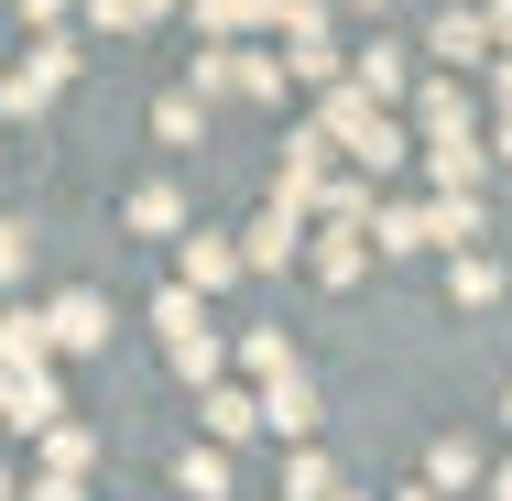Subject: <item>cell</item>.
<instances>
[{
  "mask_svg": "<svg viewBox=\"0 0 512 501\" xmlns=\"http://www.w3.org/2000/svg\"><path fill=\"white\" fill-rule=\"evenodd\" d=\"M425 480H436V491H469V480H480L469 436H436V447H425Z\"/></svg>",
  "mask_w": 512,
  "mask_h": 501,
  "instance_id": "8fae6325",
  "label": "cell"
},
{
  "mask_svg": "<svg viewBox=\"0 0 512 501\" xmlns=\"http://www.w3.org/2000/svg\"><path fill=\"white\" fill-rule=\"evenodd\" d=\"M175 371H186V382H207V371H218V327H197V338H175Z\"/></svg>",
  "mask_w": 512,
  "mask_h": 501,
  "instance_id": "d6986e66",
  "label": "cell"
},
{
  "mask_svg": "<svg viewBox=\"0 0 512 501\" xmlns=\"http://www.w3.org/2000/svg\"><path fill=\"white\" fill-rule=\"evenodd\" d=\"M414 501H436V491H414Z\"/></svg>",
  "mask_w": 512,
  "mask_h": 501,
  "instance_id": "1f68e13d",
  "label": "cell"
},
{
  "mask_svg": "<svg viewBox=\"0 0 512 501\" xmlns=\"http://www.w3.org/2000/svg\"><path fill=\"white\" fill-rule=\"evenodd\" d=\"M142 11H164V0H142Z\"/></svg>",
  "mask_w": 512,
  "mask_h": 501,
  "instance_id": "f1b7e54d",
  "label": "cell"
},
{
  "mask_svg": "<svg viewBox=\"0 0 512 501\" xmlns=\"http://www.w3.org/2000/svg\"><path fill=\"white\" fill-rule=\"evenodd\" d=\"M502 425H512V393H502Z\"/></svg>",
  "mask_w": 512,
  "mask_h": 501,
  "instance_id": "83f0119b",
  "label": "cell"
},
{
  "mask_svg": "<svg viewBox=\"0 0 512 501\" xmlns=\"http://www.w3.org/2000/svg\"><path fill=\"white\" fill-rule=\"evenodd\" d=\"M491 33H512V0H491Z\"/></svg>",
  "mask_w": 512,
  "mask_h": 501,
  "instance_id": "d4e9b609",
  "label": "cell"
},
{
  "mask_svg": "<svg viewBox=\"0 0 512 501\" xmlns=\"http://www.w3.org/2000/svg\"><path fill=\"white\" fill-rule=\"evenodd\" d=\"M327 142H338L349 164H371V175H393V164L414 153V142H404V120H382L360 88H338V99H327Z\"/></svg>",
  "mask_w": 512,
  "mask_h": 501,
  "instance_id": "6da1fadb",
  "label": "cell"
},
{
  "mask_svg": "<svg viewBox=\"0 0 512 501\" xmlns=\"http://www.w3.org/2000/svg\"><path fill=\"white\" fill-rule=\"evenodd\" d=\"M22 501H88V491H77V480H33Z\"/></svg>",
  "mask_w": 512,
  "mask_h": 501,
  "instance_id": "603a6c76",
  "label": "cell"
},
{
  "mask_svg": "<svg viewBox=\"0 0 512 501\" xmlns=\"http://www.w3.org/2000/svg\"><path fill=\"white\" fill-rule=\"evenodd\" d=\"M436 55H447V66H480V55H491V22H480V11H447V22H436Z\"/></svg>",
  "mask_w": 512,
  "mask_h": 501,
  "instance_id": "ba28073f",
  "label": "cell"
},
{
  "mask_svg": "<svg viewBox=\"0 0 512 501\" xmlns=\"http://www.w3.org/2000/svg\"><path fill=\"white\" fill-rule=\"evenodd\" d=\"M480 164H491V153H480L469 131H447V142H425V175H436L447 197H469V186H480Z\"/></svg>",
  "mask_w": 512,
  "mask_h": 501,
  "instance_id": "5b68a950",
  "label": "cell"
},
{
  "mask_svg": "<svg viewBox=\"0 0 512 501\" xmlns=\"http://www.w3.org/2000/svg\"><path fill=\"white\" fill-rule=\"evenodd\" d=\"M22 262H33V229H22V218H0V284H11Z\"/></svg>",
  "mask_w": 512,
  "mask_h": 501,
  "instance_id": "44dd1931",
  "label": "cell"
},
{
  "mask_svg": "<svg viewBox=\"0 0 512 501\" xmlns=\"http://www.w3.org/2000/svg\"><path fill=\"white\" fill-rule=\"evenodd\" d=\"M131 229H186V197H175V186H142V197H131Z\"/></svg>",
  "mask_w": 512,
  "mask_h": 501,
  "instance_id": "2e32d148",
  "label": "cell"
},
{
  "mask_svg": "<svg viewBox=\"0 0 512 501\" xmlns=\"http://www.w3.org/2000/svg\"><path fill=\"white\" fill-rule=\"evenodd\" d=\"M88 22H99V33H131V22H153V11H142V0H88Z\"/></svg>",
  "mask_w": 512,
  "mask_h": 501,
  "instance_id": "7402d4cb",
  "label": "cell"
},
{
  "mask_svg": "<svg viewBox=\"0 0 512 501\" xmlns=\"http://www.w3.org/2000/svg\"><path fill=\"white\" fill-rule=\"evenodd\" d=\"M44 327H55V349H77V360H88V349H109V295H88V284H77V295L44 305Z\"/></svg>",
  "mask_w": 512,
  "mask_h": 501,
  "instance_id": "7a4b0ae2",
  "label": "cell"
},
{
  "mask_svg": "<svg viewBox=\"0 0 512 501\" xmlns=\"http://www.w3.org/2000/svg\"><path fill=\"white\" fill-rule=\"evenodd\" d=\"M349 11H382V0H349Z\"/></svg>",
  "mask_w": 512,
  "mask_h": 501,
  "instance_id": "4316f807",
  "label": "cell"
},
{
  "mask_svg": "<svg viewBox=\"0 0 512 501\" xmlns=\"http://www.w3.org/2000/svg\"><path fill=\"white\" fill-rule=\"evenodd\" d=\"M262 425H273V436H316V393H306V371L262 382Z\"/></svg>",
  "mask_w": 512,
  "mask_h": 501,
  "instance_id": "277c9868",
  "label": "cell"
},
{
  "mask_svg": "<svg viewBox=\"0 0 512 501\" xmlns=\"http://www.w3.org/2000/svg\"><path fill=\"white\" fill-rule=\"evenodd\" d=\"M502 153H512V131H502Z\"/></svg>",
  "mask_w": 512,
  "mask_h": 501,
  "instance_id": "4dcf8cb0",
  "label": "cell"
},
{
  "mask_svg": "<svg viewBox=\"0 0 512 501\" xmlns=\"http://www.w3.org/2000/svg\"><path fill=\"white\" fill-rule=\"evenodd\" d=\"M425 240L469 251V240H480V197H436V207H425Z\"/></svg>",
  "mask_w": 512,
  "mask_h": 501,
  "instance_id": "30bf717a",
  "label": "cell"
},
{
  "mask_svg": "<svg viewBox=\"0 0 512 501\" xmlns=\"http://www.w3.org/2000/svg\"><path fill=\"white\" fill-rule=\"evenodd\" d=\"M0 501H11V480H0Z\"/></svg>",
  "mask_w": 512,
  "mask_h": 501,
  "instance_id": "f546056e",
  "label": "cell"
},
{
  "mask_svg": "<svg viewBox=\"0 0 512 501\" xmlns=\"http://www.w3.org/2000/svg\"><path fill=\"white\" fill-rule=\"evenodd\" d=\"M44 99H55V77H44V66H11V77H0V109H11V120H33Z\"/></svg>",
  "mask_w": 512,
  "mask_h": 501,
  "instance_id": "4fadbf2b",
  "label": "cell"
},
{
  "mask_svg": "<svg viewBox=\"0 0 512 501\" xmlns=\"http://www.w3.org/2000/svg\"><path fill=\"white\" fill-rule=\"evenodd\" d=\"M360 229H316V284H360Z\"/></svg>",
  "mask_w": 512,
  "mask_h": 501,
  "instance_id": "9c48e42d",
  "label": "cell"
},
{
  "mask_svg": "<svg viewBox=\"0 0 512 501\" xmlns=\"http://www.w3.org/2000/svg\"><path fill=\"white\" fill-rule=\"evenodd\" d=\"M295 251H306V218H295V207H262V218H251V240H240V262H262V273H273V262H295Z\"/></svg>",
  "mask_w": 512,
  "mask_h": 501,
  "instance_id": "3957f363",
  "label": "cell"
},
{
  "mask_svg": "<svg viewBox=\"0 0 512 501\" xmlns=\"http://www.w3.org/2000/svg\"><path fill=\"white\" fill-rule=\"evenodd\" d=\"M393 88H404V55L371 44V55H360V99H393Z\"/></svg>",
  "mask_w": 512,
  "mask_h": 501,
  "instance_id": "e0dca14e",
  "label": "cell"
},
{
  "mask_svg": "<svg viewBox=\"0 0 512 501\" xmlns=\"http://www.w3.org/2000/svg\"><path fill=\"white\" fill-rule=\"evenodd\" d=\"M447 295H458V305H491V295H502V273H491L480 251H458V262H447Z\"/></svg>",
  "mask_w": 512,
  "mask_h": 501,
  "instance_id": "7c38bea8",
  "label": "cell"
},
{
  "mask_svg": "<svg viewBox=\"0 0 512 501\" xmlns=\"http://www.w3.org/2000/svg\"><path fill=\"white\" fill-rule=\"evenodd\" d=\"M491 66H502V77H491V88H502V109H512V55H491Z\"/></svg>",
  "mask_w": 512,
  "mask_h": 501,
  "instance_id": "cb8c5ba5",
  "label": "cell"
},
{
  "mask_svg": "<svg viewBox=\"0 0 512 501\" xmlns=\"http://www.w3.org/2000/svg\"><path fill=\"white\" fill-rule=\"evenodd\" d=\"M491 501H512V469H502V480H491Z\"/></svg>",
  "mask_w": 512,
  "mask_h": 501,
  "instance_id": "484cf974",
  "label": "cell"
},
{
  "mask_svg": "<svg viewBox=\"0 0 512 501\" xmlns=\"http://www.w3.org/2000/svg\"><path fill=\"white\" fill-rule=\"evenodd\" d=\"M197 414H207V436H251V425H262V403H251V393H207Z\"/></svg>",
  "mask_w": 512,
  "mask_h": 501,
  "instance_id": "5bb4252c",
  "label": "cell"
},
{
  "mask_svg": "<svg viewBox=\"0 0 512 501\" xmlns=\"http://www.w3.org/2000/svg\"><path fill=\"white\" fill-rule=\"evenodd\" d=\"M44 458H55V480H77V469L99 458V436H88V425H55V436H44Z\"/></svg>",
  "mask_w": 512,
  "mask_h": 501,
  "instance_id": "9a60e30c",
  "label": "cell"
},
{
  "mask_svg": "<svg viewBox=\"0 0 512 501\" xmlns=\"http://www.w3.org/2000/svg\"><path fill=\"white\" fill-rule=\"evenodd\" d=\"M197 120H207V109H197V99H186V88H175V99L153 109V131H164V142H197Z\"/></svg>",
  "mask_w": 512,
  "mask_h": 501,
  "instance_id": "ac0fdd59",
  "label": "cell"
},
{
  "mask_svg": "<svg viewBox=\"0 0 512 501\" xmlns=\"http://www.w3.org/2000/svg\"><path fill=\"white\" fill-rule=\"evenodd\" d=\"M382 251H425V207H393L382 218Z\"/></svg>",
  "mask_w": 512,
  "mask_h": 501,
  "instance_id": "ffe728a7",
  "label": "cell"
},
{
  "mask_svg": "<svg viewBox=\"0 0 512 501\" xmlns=\"http://www.w3.org/2000/svg\"><path fill=\"white\" fill-rule=\"evenodd\" d=\"M175 491L186 501H229V458H218V447H186V458H175Z\"/></svg>",
  "mask_w": 512,
  "mask_h": 501,
  "instance_id": "52a82bcc",
  "label": "cell"
},
{
  "mask_svg": "<svg viewBox=\"0 0 512 501\" xmlns=\"http://www.w3.org/2000/svg\"><path fill=\"white\" fill-rule=\"evenodd\" d=\"M229 273H240V251H229L218 229H197V240H186V295H218Z\"/></svg>",
  "mask_w": 512,
  "mask_h": 501,
  "instance_id": "8992f818",
  "label": "cell"
}]
</instances>
